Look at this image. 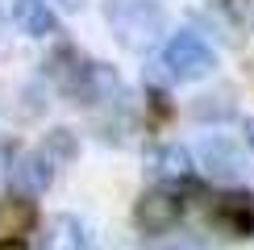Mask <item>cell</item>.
<instances>
[{"label":"cell","mask_w":254,"mask_h":250,"mask_svg":"<svg viewBox=\"0 0 254 250\" xmlns=\"http://www.w3.org/2000/svg\"><path fill=\"white\" fill-rule=\"evenodd\" d=\"M0 250H25V242L21 238H0Z\"/></svg>","instance_id":"cell-15"},{"label":"cell","mask_w":254,"mask_h":250,"mask_svg":"<svg viewBox=\"0 0 254 250\" xmlns=\"http://www.w3.org/2000/svg\"><path fill=\"white\" fill-rule=\"evenodd\" d=\"M146 171H150L154 180H163V184H184V180H192L196 159H192V150L179 146V142H158V146L146 150Z\"/></svg>","instance_id":"cell-7"},{"label":"cell","mask_w":254,"mask_h":250,"mask_svg":"<svg viewBox=\"0 0 254 250\" xmlns=\"http://www.w3.org/2000/svg\"><path fill=\"white\" fill-rule=\"evenodd\" d=\"M13 25L34 42H46L59 34V17L46 0H13Z\"/></svg>","instance_id":"cell-9"},{"label":"cell","mask_w":254,"mask_h":250,"mask_svg":"<svg viewBox=\"0 0 254 250\" xmlns=\"http://www.w3.org/2000/svg\"><path fill=\"white\" fill-rule=\"evenodd\" d=\"M208 221H213V229H221L225 238H254V196L242 192V188L221 192L217 200L208 204Z\"/></svg>","instance_id":"cell-5"},{"label":"cell","mask_w":254,"mask_h":250,"mask_svg":"<svg viewBox=\"0 0 254 250\" xmlns=\"http://www.w3.org/2000/svg\"><path fill=\"white\" fill-rule=\"evenodd\" d=\"M184 192L175 184H154L137 196L133 204V225L142 234H171V229L184 221Z\"/></svg>","instance_id":"cell-3"},{"label":"cell","mask_w":254,"mask_h":250,"mask_svg":"<svg viewBox=\"0 0 254 250\" xmlns=\"http://www.w3.org/2000/svg\"><path fill=\"white\" fill-rule=\"evenodd\" d=\"M225 4L229 21H234L238 29H246V34H254V0H221Z\"/></svg>","instance_id":"cell-13"},{"label":"cell","mask_w":254,"mask_h":250,"mask_svg":"<svg viewBox=\"0 0 254 250\" xmlns=\"http://www.w3.org/2000/svg\"><path fill=\"white\" fill-rule=\"evenodd\" d=\"M242 138H246L250 154H254V117H242Z\"/></svg>","instance_id":"cell-14"},{"label":"cell","mask_w":254,"mask_h":250,"mask_svg":"<svg viewBox=\"0 0 254 250\" xmlns=\"http://www.w3.org/2000/svg\"><path fill=\"white\" fill-rule=\"evenodd\" d=\"M34 221H38L34 200H0V234H4V238L25 234Z\"/></svg>","instance_id":"cell-10"},{"label":"cell","mask_w":254,"mask_h":250,"mask_svg":"<svg viewBox=\"0 0 254 250\" xmlns=\"http://www.w3.org/2000/svg\"><path fill=\"white\" fill-rule=\"evenodd\" d=\"M196 159L221 184H238L242 175H246V154H242V146L234 138H221V133H208V138L196 146Z\"/></svg>","instance_id":"cell-6"},{"label":"cell","mask_w":254,"mask_h":250,"mask_svg":"<svg viewBox=\"0 0 254 250\" xmlns=\"http://www.w3.org/2000/svg\"><path fill=\"white\" fill-rule=\"evenodd\" d=\"M75 150H79V146H75V133H71V129H50L46 142H42V154H46L55 167L59 163H71V159H75Z\"/></svg>","instance_id":"cell-12"},{"label":"cell","mask_w":254,"mask_h":250,"mask_svg":"<svg viewBox=\"0 0 254 250\" xmlns=\"http://www.w3.org/2000/svg\"><path fill=\"white\" fill-rule=\"evenodd\" d=\"M42 250H96V242L75 213H55L42 225Z\"/></svg>","instance_id":"cell-8"},{"label":"cell","mask_w":254,"mask_h":250,"mask_svg":"<svg viewBox=\"0 0 254 250\" xmlns=\"http://www.w3.org/2000/svg\"><path fill=\"white\" fill-rule=\"evenodd\" d=\"M158 67H163L167 79H175V83H196V79H208L217 71V50L200 34H192V29H179V34H171L163 42Z\"/></svg>","instance_id":"cell-2"},{"label":"cell","mask_w":254,"mask_h":250,"mask_svg":"<svg viewBox=\"0 0 254 250\" xmlns=\"http://www.w3.org/2000/svg\"><path fill=\"white\" fill-rule=\"evenodd\" d=\"M188 113L196 121H225V117H234V100H229V92H204V96L192 100Z\"/></svg>","instance_id":"cell-11"},{"label":"cell","mask_w":254,"mask_h":250,"mask_svg":"<svg viewBox=\"0 0 254 250\" xmlns=\"http://www.w3.org/2000/svg\"><path fill=\"white\" fill-rule=\"evenodd\" d=\"M59 167L42 154V146H34V150H21L13 154V163H8V184L17 188L21 200H34V196H46L50 184H55Z\"/></svg>","instance_id":"cell-4"},{"label":"cell","mask_w":254,"mask_h":250,"mask_svg":"<svg viewBox=\"0 0 254 250\" xmlns=\"http://www.w3.org/2000/svg\"><path fill=\"white\" fill-rule=\"evenodd\" d=\"M88 0H63V8H83Z\"/></svg>","instance_id":"cell-16"},{"label":"cell","mask_w":254,"mask_h":250,"mask_svg":"<svg viewBox=\"0 0 254 250\" xmlns=\"http://www.w3.org/2000/svg\"><path fill=\"white\" fill-rule=\"evenodd\" d=\"M104 21L113 38L133 55L154 50L167 34V13L158 0H104Z\"/></svg>","instance_id":"cell-1"}]
</instances>
